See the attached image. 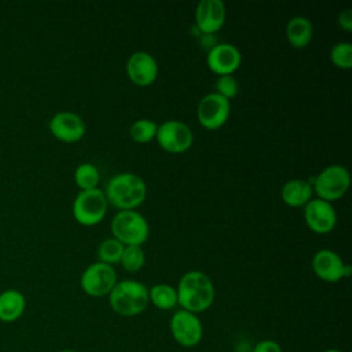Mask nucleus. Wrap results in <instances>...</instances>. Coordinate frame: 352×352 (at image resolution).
<instances>
[{
    "label": "nucleus",
    "mask_w": 352,
    "mask_h": 352,
    "mask_svg": "<svg viewBox=\"0 0 352 352\" xmlns=\"http://www.w3.org/2000/svg\"><path fill=\"white\" fill-rule=\"evenodd\" d=\"M338 25L345 30V32H351L352 30V10L351 8H345L338 14L337 18Z\"/></svg>",
    "instance_id": "nucleus-28"
},
{
    "label": "nucleus",
    "mask_w": 352,
    "mask_h": 352,
    "mask_svg": "<svg viewBox=\"0 0 352 352\" xmlns=\"http://www.w3.org/2000/svg\"><path fill=\"white\" fill-rule=\"evenodd\" d=\"M26 308V298L16 289H6L0 293V322L12 323L18 320Z\"/></svg>",
    "instance_id": "nucleus-17"
},
{
    "label": "nucleus",
    "mask_w": 352,
    "mask_h": 352,
    "mask_svg": "<svg viewBox=\"0 0 352 352\" xmlns=\"http://www.w3.org/2000/svg\"><path fill=\"white\" fill-rule=\"evenodd\" d=\"M312 186L302 179H293L286 182L280 190L282 201L293 208L305 206L312 199Z\"/></svg>",
    "instance_id": "nucleus-18"
},
{
    "label": "nucleus",
    "mask_w": 352,
    "mask_h": 352,
    "mask_svg": "<svg viewBox=\"0 0 352 352\" xmlns=\"http://www.w3.org/2000/svg\"><path fill=\"white\" fill-rule=\"evenodd\" d=\"M169 330L173 340L186 348L198 345L204 337V326L198 315L182 308L172 315L169 320Z\"/></svg>",
    "instance_id": "nucleus-8"
},
{
    "label": "nucleus",
    "mask_w": 352,
    "mask_h": 352,
    "mask_svg": "<svg viewBox=\"0 0 352 352\" xmlns=\"http://www.w3.org/2000/svg\"><path fill=\"white\" fill-rule=\"evenodd\" d=\"M158 125L148 118H139L136 120L129 128V136L136 143H148L157 135Z\"/></svg>",
    "instance_id": "nucleus-22"
},
{
    "label": "nucleus",
    "mask_w": 352,
    "mask_h": 352,
    "mask_svg": "<svg viewBox=\"0 0 352 352\" xmlns=\"http://www.w3.org/2000/svg\"><path fill=\"white\" fill-rule=\"evenodd\" d=\"M109 302L113 311L121 316H136L142 314L148 301V289L135 279L117 280L109 293Z\"/></svg>",
    "instance_id": "nucleus-3"
},
{
    "label": "nucleus",
    "mask_w": 352,
    "mask_h": 352,
    "mask_svg": "<svg viewBox=\"0 0 352 352\" xmlns=\"http://www.w3.org/2000/svg\"><path fill=\"white\" fill-rule=\"evenodd\" d=\"M227 11L221 0H201L195 8V23L206 34L217 32L226 22Z\"/></svg>",
    "instance_id": "nucleus-16"
},
{
    "label": "nucleus",
    "mask_w": 352,
    "mask_h": 352,
    "mask_svg": "<svg viewBox=\"0 0 352 352\" xmlns=\"http://www.w3.org/2000/svg\"><path fill=\"white\" fill-rule=\"evenodd\" d=\"M304 220L315 234H329L337 223L333 205L320 198H312L304 206Z\"/></svg>",
    "instance_id": "nucleus-11"
},
{
    "label": "nucleus",
    "mask_w": 352,
    "mask_h": 352,
    "mask_svg": "<svg viewBox=\"0 0 352 352\" xmlns=\"http://www.w3.org/2000/svg\"><path fill=\"white\" fill-rule=\"evenodd\" d=\"M230 100L216 92L206 94L198 103V121L206 129H219L230 117Z\"/></svg>",
    "instance_id": "nucleus-10"
},
{
    "label": "nucleus",
    "mask_w": 352,
    "mask_h": 352,
    "mask_svg": "<svg viewBox=\"0 0 352 352\" xmlns=\"http://www.w3.org/2000/svg\"><path fill=\"white\" fill-rule=\"evenodd\" d=\"M312 34H314L312 23L308 18L302 15L293 16L286 25V37L293 48H297V50L305 48L309 44Z\"/></svg>",
    "instance_id": "nucleus-19"
},
{
    "label": "nucleus",
    "mask_w": 352,
    "mask_h": 352,
    "mask_svg": "<svg viewBox=\"0 0 352 352\" xmlns=\"http://www.w3.org/2000/svg\"><path fill=\"white\" fill-rule=\"evenodd\" d=\"M146 257L142 246H125L121 256V265L128 272H136L144 265Z\"/></svg>",
    "instance_id": "nucleus-24"
},
{
    "label": "nucleus",
    "mask_w": 352,
    "mask_h": 352,
    "mask_svg": "<svg viewBox=\"0 0 352 352\" xmlns=\"http://www.w3.org/2000/svg\"><path fill=\"white\" fill-rule=\"evenodd\" d=\"M155 139L165 151L180 154L192 146L194 133L187 124L177 120H168L158 125Z\"/></svg>",
    "instance_id": "nucleus-9"
},
{
    "label": "nucleus",
    "mask_w": 352,
    "mask_h": 352,
    "mask_svg": "<svg viewBox=\"0 0 352 352\" xmlns=\"http://www.w3.org/2000/svg\"><path fill=\"white\" fill-rule=\"evenodd\" d=\"M124 248L125 246L116 238H107L98 248V258L100 263H104L109 265L117 264L121 260Z\"/></svg>",
    "instance_id": "nucleus-23"
},
{
    "label": "nucleus",
    "mask_w": 352,
    "mask_h": 352,
    "mask_svg": "<svg viewBox=\"0 0 352 352\" xmlns=\"http://www.w3.org/2000/svg\"><path fill=\"white\" fill-rule=\"evenodd\" d=\"M99 180V170L91 162H82L74 170V182L81 188V191L98 188Z\"/></svg>",
    "instance_id": "nucleus-21"
},
{
    "label": "nucleus",
    "mask_w": 352,
    "mask_h": 352,
    "mask_svg": "<svg viewBox=\"0 0 352 352\" xmlns=\"http://www.w3.org/2000/svg\"><path fill=\"white\" fill-rule=\"evenodd\" d=\"M110 227L113 238L124 246H142L150 235L146 217L136 210H120L111 219Z\"/></svg>",
    "instance_id": "nucleus-4"
},
{
    "label": "nucleus",
    "mask_w": 352,
    "mask_h": 352,
    "mask_svg": "<svg viewBox=\"0 0 352 352\" xmlns=\"http://www.w3.org/2000/svg\"><path fill=\"white\" fill-rule=\"evenodd\" d=\"M126 76L136 85H150L158 76V63L151 54L136 51L126 60Z\"/></svg>",
    "instance_id": "nucleus-15"
},
{
    "label": "nucleus",
    "mask_w": 352,
    "mask_h": 352,
    "mask_svg": "<svg viewBox=\"0 0 352 352\" xmlns=\"http://www.w3.org/2000/svg\"><path fill=\"white\" fill-rule=\"evenodd\" d=\"M80 283L84 293L91 297L109 296L117 283V272L113 265L96 261L82 271Z\"/></svg>",
    "instance_id": "nucleus-7"
},
{
    "label": "nucleus",
    "mask_w": 352,
    "mask_h": 352,
    "mask_svg": "<svg viewBox=\"0 0 352 352\" xmlns=\"http://www.w3.org/2000/svg\"><path fill=\"white\" fill-rule=\"evenodd\" d=\"M241 62L242 55L239 50L230 43H220L213 45L206 55L208 67L219 76L232 74L239 69Z\"/></svg>",
    "instance_id": "nucleus-14"
},
{
    "label": "nucleus",
    "mask_w": 352,
    "mask_h": 352,
    "mask_svg": "<svg viewBox=\"0 0 352 352\" xmlns=\"http://www.w3.org/2000/svg\"><path fill=\"white\" fill-rule=\"evenodd\" d=\"M148 301L161 311L173 309L177 305L176 287L168 283H157L148 289Z\"/></svg>",
    "instance_id": "nucleus-20"
},
{
    "label": "nucleus",
    "mask_w": 352,
    "mask_h": 352,
    "mask_svg": "<svg viewBox=\"0 0 352 352\" xmlns=\"http://www.w3.org/2000/svg\"><path fill=\"white\" fill-rule=\"evenodd\" d=\"M312 270L315 275L324 282H338L349 275V267L330 249H322L314 254Z\"/></svg>",
    "instance_id": "nucleus-13"
},
{
    "label": "nucleus",
    "mask_w": 352,
    "mask_h": 352,
    "mask_svg": "<svg viewBox=\"0 0 352 352\" xmlns=\"http://www.w3.org/2000/svg\"><path fill=\"white\" fill-rule=\"evenodd\" d=\"M109 202L103 190L94 188L80 191L73 201L72 212L77 223L85 227L99 224L107 213Z\"/></svg>",
    "instance_id": "nucleus-6"
},
{
    "label": "nucleus",
    "mask_w": 352,
    "mask_h": 352,
    "mask_svg": "<svg viewBox=\"0 0 352 352\" xmlns=\"http://www.w3.org/2000/svg\"><path fill=\"white\" fill-rule=\"evenodd\" d=\"M308 183L312 186V190L318 198L331 204L333 201L340 199L348 191L351 176L345 166L334 164L324 168Z\"/></svg>",
    "instance_id": "nucleus-5"
},
{
    "label": "nucleus",
    "mask_w": 352,
    "mask_h": 352,
    "mask_svg": "<svg viewBox=\"0 0 352 352\" xmlns=\"http://www.w3.org/2000/svg\"><path fill=\"white\" fill-rule=\"evenodd\" d=\"M239 91V84L236 78L232 74H226V76H219L216 82H214V91L216 94L221 95L226 99H232L236 96Z\"/></svg>",
    "instance_id": "nucleus-26"
},
{
    "label": "nucleus",
    "mask_w": 352,
    "mask_h": 352,
    "mask_svg": "<svg viewBox=\"0 0 352 352\" xmlns=\"http://www.w3.org/2000/svg\"><path fill=\"white\" fill-rule=\"evenodd\" d=\"M252 352H282V346L274 340H261L253 346Z\"/></svg>",
    "instance_id": "nucleus-27"
},
{
    "label": "nucleus",
    "mask_w": 352,
    "mask_h": 352,
    "mask_svg": "<svg viewBox=\"0 0 352 352\" xmlns=\"http://www.w3.org/2000/svg\"><path fill=\"white\" fill-rule=\"evenodd\" d=\"M58 352H77L74 349H62V351H58Z\"/></svg>",
    "instance_id": "nucleus-30"
},
{
    "label": "nucleus",
    "mask_w": 352,
    "mask_h": 352,
    "mask_svg": "<svg viewBox=\"0 0 352 352\" xmlns=\"http://www.w3.org/2000/svg\"><path fill=\"white\" fill-rule=\"evenodd\" d=\"M322 352H342V351H340V349H337V348H329V349H324V351H322Z\"/></svg>",
    "instance_id": "nucleus-29"
},
{
    "label": "nucleus",
    "mask_w": 352,
    "mask_h": 352,
    "mask_svg": "<svg viewBox=\"0 0 352 352\" xmlns=\"http://www.w3.org/2000/svg\"><path fill=\"white\" fill-rule=\"evenodd\" d=\"M50 132L60 142L74 143L85 135L84 120L73 111H59L48 122Z\"/></svg>",
    "instance_id": "nucleus-12"
},
{
    "label": "nucleus",
    "mask_w": 352,
    "mask_h": 352,
    "mask_svg": "<svg viewBox=\"0 0 352 352\" xmlns=\"http://www.w3.org/2000/svg\"><path fill=\"white\" fill-rule=\"evenodd\" d=\"M177 305L195 315L206 311L214 301L216 290L212 279L202 271L186 272L176 287Z\"/></svg>",
    "instance_id": "nucleus-1"
},
{
    "label": "nucleus",
    "mask_w": 352,
    "mask_h": 352,
    "mask_svg": "<svg viewBox=\"0 0 352 352\" xmlns=\"http://www.w3.org/2000/svg\"><path fill=\"white\" fill-rule=\"evenodd\" d=\"M106 199L120 210H133L146 199L147 186L144 180L132 172L114 175L104 188Z\"/></svg>",
    "instance_id": "nucleus-2"
},
{
    "label": "nucleus",
    "mask_w": 352,
    "mask_h": 352,
    "mask_svg": "<svg viewBox=\"0 0 352 352\" xmlns=\"http://www.w3.org/2000/svg\"><path fill=\"white\" fill-rule=\"evenodd\" d=\"M330 59L338 69L348 70L352 67V45L348 41H340L330 50Z\"/></svg>",
    "instance_id": "nucleus-25"
}]
</instances>
